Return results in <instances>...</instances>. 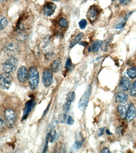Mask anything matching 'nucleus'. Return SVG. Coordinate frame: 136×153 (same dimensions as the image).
Here are the masks:
<instances>
[{"instance_id":"nucleus-8","label":"nucleus","mask_w":136,"mask_h":153,"mask_svg":"<svg viewBox=\"0 0 136 153\" xmlns=\"http://www.w3.org/2000/svg\"><path fill=\"white\" fill-rule=\"evenodd\" d=\"M100 14V12L97 7L95 6H91L87 12L86 16L90 22L93 23L97 20Z\"/></svg>"},{"instance_id":"nucleus-20","label":"nucleus","mask_w":136,"mask_h":153,"mask_svg":"<svg viewBox=\"0 0 136 153\" xmlns=\"http://www.w3.org/2000/svg\"><path fill=\"white\" fill-rule=\"evenodd\" d=\"M0 19V28L2 30L7 26L8 22L6 18L3 16L1 15Z\"/></svg>"},{"instance_id":"nucleus-39","label":"nucleus","mask_w":136,"mask_h":153,"mask_svg":"<svg viewBox=\"0 0 136 153\" xmlns=\"http://www.w3.org/2000/svg\"><path fill=\"white\" fill-rule=\"evenodd\" d=\"M7 0H1V2H5V1H7Z\"/></svg>"},{"instance_id":"nucleus-3","label":"nucleus","mask_w":136,"mask_h":153,"mask_svg":"<svg viewBox=\"0 0 136 153\" xmlns=\"http://www.w3.org/2000/svg\"><path fill=\"white\" fill-rule=\"evenodd\" d=\"M6 124L9 128L13 127L16 123V112L12 108H7L4 112Z\"/></svg>"},{"instance_id":"nucleus-27","label":"nucleus","mask_w":136,"mask_h":153,"mask_svg":"<svg viewBox=\"0 0 136 153\" xmlns=\"http://www.w3.org/2000/svg\"><path fill=\"white\" fill-rule=\"evenodd\" d=\"M58 138H59V136H58V134L55 131L53 135H51V139H50V142L53 143V142H55L58 140Z\"/></svg>"},{"instance_id":"nucleus-34","label":"nucleus","mask_w":136,"mask_h":153,"mask_svg":"<svg viewBox=\"0 0 136 153\" xmlns=\"http://www.w3.org/2000/svg\"><path fill=\"white\" fill-rule=\"evenodd\" d=\"M101 153H110V151L109 150V149H108L106 147H104L102 149L101 151Z\"/></svg>"},{"instance_id":"nucleus-10","label":"nucleus","mask_w":136,"mask_h":153,"mask_svg":"<svg viewBox=\"0 0 136 153\" xmlns=\"http://www.w3.org/2000/svg\"><path fill=\"white\" fill-rule=\"evenodd\" d=\"M56 8V5L53 2H48L44 6L43 10L44 14L47 16L53 15Z\"/></svg>"},{"instance_id":"nucleus-43","label":"nucleus","mask_w":136,"mask_h":153,"mask_svg":"<svg viewBox=\"0 0 136 153\" xmlns=\"http://www.w3.org/2000/svg\"><path fill=\"white\" fill-rule=\"evenodd\" d=\"M112 1H116V0H112Z\"/></svg>"},{"instance_id":"nucleus-24","label":"nucleus","mask_w":136,"mask_h":153,"mask_svg":"<svg viewBox=\"0 0 136 153\" xmlns=\"http://www.w3.org/2000/svg\"><path fill=\"white\" fill-rule=\"evenodd\" d=\"M130 95L131 96L134 97L136 95V80L134 82L129 92Z\"/></svg>"},{"instance_id":"nucleus-14","label":"nucleus","mask_w":136,"mask_h":153,"mask_svg":"<svg viewBox=\"0 0 136 153\" xmlns=\"http://www.w3.org/2000/svg\"><path fill=\"white\" fill-rule=\"evenodd\" d=\"M128 99V96L126 93L122 91L118 92L116 94L115 101L116 102L120 103H125Z\"/></svg>"},{"instance_id":"nucleus-1","label":"nucleus","mask_w":136,"mask_h":153,"mask_svg":"<svg viewBox=\"0 0 136 153\" xmlns=\"http://www.w3.org/2000/svg\"><path fill=\"white\" fill-rule=\"evenodd\" d=\"M28 79L31 89L34 90L39 86V74L36 67L32 66L28 71Z\"/></svg>"},{"instance_id":"nucleus-23","label":"nucleus","mask_w":136,"mask_h":153,"mask_svg":"<svg viewBox=\"0 0 136 153\" xmlns=\"http://www.w3.org/2000/svg\"><path fill=\"white\" fill-rule=\"evenodd\" d=\"M58 24L59 26L63 28H65L67 27L68 25L67 20L64 18H61L58 22Z\"/></svg>"},{"instance_id":"nucleus-22","label":"nucleus","mask_w":136,"mask_h":153,"mask_svg":"<svg viewBox=\"0 0 136 153\" xmlns=\"http://www.w3.org/2000/svg\"><path fill=\"white\" fill-rule=\"evenodd\" d=\"M75 97H76V94L74 92H70L67 95L66 102L71 103L75 100Z\"/></svg>"},{"instance_id":"nucleus-2","label":"nucleus","mask_w":136,"mask_h":153,"mask_svg":"<svg viewBox=\"0 0 136 153\" xmlns=\"http://www.w3.org/2000/svg\"><path fill=\"white\" fill-rule=\"evenodd\" d=\"M19 65V60L17 58L12 56L4 62L3 65V69L4 72L10 73L16 70Z\"/></svg>"},{"instance_id":"nucleus-41","label":"nucleus","mask_w":136,"mask_h":153,"mask_svg":"<svg viewBox=\"0 0 136 153\" xmlns=\"http://www.w3.org/2000/svg\"><path fill=\"white\" fill-rule=\"evenodd\" d=\"M135 127H136V120L135 121Z\"/></svg>"},{"instance_id":"nucleus-9","label":"nucleus","mask_w":136,"mask_h":153,"mask_svg":"<svg viewBox=\"0 0 136 153\" xmlns=\"http://www.w3.org/2000/svg\"><path fill=\"white\" fill-rule=\"evenodd\" d=\"M28 76V71L25 67L22 66L19 68L17 73V79L19 82L22 83L25 82Z\"/></svg>"},{"instance_id":"nucleus-6","label":"nucleus","mask_w":136,"mask_h":153,"mask_svg":"<svg viewBox=\"0 0 136 153\" xmlns=\"http://www.w3.org/2000/svg\"><path fill=\"white\" fill-rule=\"evenodd\" d=\"M53 75L51 69H46L44 71L42 76V82L46 87H50L53 82Z\"/></svg>"},{"instance_id":"nucleus-17","label":"nucleus","mask_w":136,"mask_h":153,"mask_svg":"<svg viewBox=\"0 0 136 153\" xmlns=\"http://www.w3.org/2000/svg\"><path fill=\"white\" fill-rule=\"evenodd\" d=\"M83 143V140H77L75 143L70 148V152L71 153H75L77 152L82 147Z\"/></svg>"},{"instance_id":"nucleus-4","label":"nucleus","mask_w":136,"mask_h":153,"mask_svg":"<svg viewBox=\"0 0 136 153\" xmlns=\"http://www.w3.org/2000/svg\"><path fill=\"white\" fill-rule=\"evenodd\" d=\"M13 77L10 73L4 72L0 75V86L3 90L10 88L13 82Z\"/></svg>"},{"instance_id":"nucleus-30","label":"nucleus","mask_w":136,"mask_h":153,"mask_svg":"<svg viewBox=\"0 0 136 153\" xmlns=\"http://www.w3.org/2000/svg\"><path fill=\"white\" fill-rule=\"evenodd\" d=\"M70 105H71V103L67 102L64 104L63 106V110L65 113H67L68 112L69 110H70Z\"/></svg>"},{"instance_id":"nucleus-12","label":"nucleus","mask_w":136,"mask_h":153,"mask_svg":"<svg viewBox=\"0 0 136 153\" xmlns=\"http://www.w3.org/2000/svg\"><path fill=\"white\" fill-rule=\"evenodd\" d=\"M131 82L129 79L126 76H123L119 83V89L121 91H126L129 88Z\"/></svg>"},{"instance_id":"nucleus-26","label":"nucleus","mask_w":136,"mask_h":153,"mask_svg":"<svg viewBox=\"0 0 136 153\" xmlns=\"http://www.w3.org/2000/svg\"><path fill=\"white\" fill-rule=\"evenodd\" d=\"M87 22L85 19H82L79 22V26L81 29H84L86 27Z\"/></svg>"},{"instance_id":"nucleus-42","label":"nucleus","mask_w":136,"mask_h":153,"mask_svg":"<svg viewBox=\"0 0 136 153\" xmlns=\"http://www.w3.org/2000/svg\"><path fill=\"white\" fill-rule=\"evenodd\" d=\"M52 1H59V0H52Z\"/></svg>"},{"instance_id":"nucleus-13","label":"nucleus","mask_w":136,"mask_h":153,"mask_svg":"<svg viewBox=\"0 0 136 153\" xmlns=\"http://www.w3.org/2000/svg\"><path fill=\"white\" fill-rule=\"evenodd\" d=\"M136 117V107L133 104L129 106L126 116V120L128 122H131Z\"/></svg>"},{"instance_id":"nucleus-15","label":"nucleus","mask_w":136,"mask_h":153,"mask_svg":"<svg viewBox=\"0 0 136 153\" xmlns=\"http://www.w3.org/2000/svg\"><path fill=\"white\" fill-rule=\"evenodd\" d=\"M62 61L59 57L54 60L51 63V70L53 72L56 73L60 70L61 67Z\"/></svg>"},{"instance_id":"nucleus-32","label":"nucleus","mask_w":136,"mask_h":153,"mask_svg":"<svg viewBox=\"0 0 136 153\" xmlns=\"http://www.w3.org/2000/svg\"><path fill=\"white\" fill-rule=\"evenodd\" d=\"M131 0H119L120 4L123 5H126L129 3Z\"/></svg>"},{"instance_id":"nucleus-11","label":"nucleus","mask_w":136,"mask_h":153,"mask_svg":"<svg viewBox=\"0 0 136 153\" xmlns=\"http://www.w3.org/2000/svg\"><path fill=\"white\" fill-rule=\"evenodd\" d=\"M19 48L18 44L14 42H9L6 45L5 49L6 53L12 56L18 52Z\"/></svg>"},{"instance_id":"nucleus-38","label":"nucleus","mask_w":136,"mask_h":153,"mask_svg":"<svg viewBox=\"0 0 136 153\" xmlns=\"http://www.w3.org/2000/svg\"><path fill=\"white\" fill-rule=\"evenodd\" d=\"M106 133H107V134L108 135L112 134L110 132L109 130H106Z\"/></svg>"},{"instance_id":"nucleus-28","label":"nucleus","mask_w":136,"mask_h":153,"mask_svg":"<svg viewBox=\"0 0 136 153\" xmlns=\"http://www.w3.org/2000/svg\"><path fill=\"white\" fill-rule=\"evenodd\" d=\"M58 124V121H54L52 122L49 125L48 130H49V131H52L54 130L55 128H56Z\"/></svg>"},{"instance_id":"nucleus-33","label":"nucleus","mask_w":136,"mask_h":153,"mask_svg":"<svg viewBox=\"0 0 136 153\" xmlns=\"http://www.w3.org/2000/svg\"><path fill=\"white\" fill-rule=\"evenodd\" d=\"M0 121H1V130H2V129H4L6 124L4 120L2 118H1Z\"/></svg>"},{"instance_id":"nucleus-35","label":"nucleus","mask_w":136,"mask_h":153,"mask_svg":"<svg viewBox=\"0 0 136 153\" xmlns=\"http://www.w3.org/2000/svg\"><path fill=\"white\" fill-rule=\"evenodd\" d=\"M104 128H101L100 129V130L99 131L98 133V136H101V135L103 134L104 131Z\"/></svg>"},{"instance_id":"nucleus-18","label":"nucleus","mask_w":136,"mask_h":153,"mask_svg":"<svg viewBox=\"0 0 136 153\" xmlns=\"http://www.w3.org/2000/svg\"><path fill=\"white\" fill-rule=\"evenodd\" d=\"M83 37V33L80 32V33H79L77 36L71 41V43H70V48H72L79 43L82 40Z\"/></svg>"},{"instance_id":"nucleus-16","label":"nucleus","mask_w":136,"mask_h":153,"mask_svg":"<svg viewBox=\"0 0 136 153\" xmlns=\"http://www.w3.org/2000/svg\"><path fill=\"white\" fill-rule=\"evenodd\" d=\"M128 105H119L117 108L118 112L123 119H125L126 118V114H127L129 107Z\"/></svg>"},{"instance_id":"nucleus-37","label":"nucleus","mask_w":136,"mask_h":153,"mask_svg":"<svg viewBox=\"0 0 136 153\" xmlns=\"http://www.w3.org/2000/svg\"><path fill=\"white\" fill-rule=\"evenodd\" d=\"M50 106V104H49V105L48 107V108H46V111H45V112H44L43 115L45 116V114H46V113H47V111H48V110Z\"/></svg>"},{"instance_id":"nucleus-5","label":"nucleus","mask_w":136,"mask_h":153,"mask_svg":"<svg viewBox=\"0 0 136 153\" xmlns=\"http://www.w3.org/2000/svg\"><path fill=\"white\" fill-rule=\"evenodd\" d=\"M90 94L91 88L89 86L79 102L78 108L80 111H83L87 107L89 102Z\"/></svg>"},{"instance_id":"nucleus-19","label":"nucleus","mask_w":136,"mask_h":153,"mask_svg":"<svg viewBox=\"0 0 136 153\" xmlns=\"http://www.w3.org/2000/svg\"><path fill=\"white\" fill-rule=\"evenodd\" d=\"M103 42L102 41L96 40L93 42L91 47V50L94 52L99 51L100 48L102 45Z\"/></svg>"},{"instance_id":"nucleus-29","label":"nucleus","mask_w":136,"mask_h":153,"mask_svg":"<svg viewBox=\"0 0 136 153\" xmlns=\"http://www.w3.org/2000/svg\"><path fill=\"white\" fill-rule=\"evenodd\" d=\"M72 67V63L71 59L68 58L67 59L66 63H65V68L68 70H70Z\"/></svg>"},{"instance_id":"nucleus-21","label":"nucleus","mask_w":136,"mask_h":153,"mask_svg":"<svg viewBox=\"0 0 136 153\" xmlns=\"http://www.w3.org/2000/svg\"><path fill=\"white\" fill-rule=\"evenodd\" d=\"M126 73L130 78L134 79L136 77V68L135 67L130 68L127 69Z\"/></svg>"},{"instance_id":"nucleus-25","label":"nucleus","mask_w":136,"mask_h":153,"mask_svg":"<svg viewBox=\"0 0 136 153\" xmlns=\"http://www.w3.org/2000/svg\"><path fill=\"white\" fill-rule=\"evenodd\" d=\"M68 117V116L65 114H60L59 117V122L61 123H67Z\"/></svg>"},{"instance_id":"nucleus-7","label":"nucleus","mask_w":136,"mask_h":153,"mask_svg":"<svg viewBox=\"0 0 136 153\" xmlns=\"http://www.w3.org/2000/svg\"><path fill=\"white\" fill-rule=\"evenodd\" d=\"M36 105V102L34 99H31L26 102L23 111L22 120L27 119L30 113L35 107Z\"/></svg>"},{"instance_id":"nucleus-40","label":"nucleus","mask_w":136,"mask_h":153,"mask_svg":"<svg viewBox=\"0 0 136 153\" xmlns=\"http://www.w3.org/2000/svg\"><path fill=\"white\" fill-rule=\"evenodd\" d=\"M19 1V0H13V1H15V2H17Z\"/></svg>"},{"instance_id":"nucleus-36","label":"nucleus","mask_w":136,"mask_h":153,"mask_svg":"<svg viewBox=\"0 0 136 153\" xmlns=\"http://www.w3.org/2000/svg\"><path fill=\"white\" fill-rule=\"evenodd\" d=\"M80 44L81 45H83V46H85L87 45V43L85 42H82L80 43Z\"/></svg>"},{"instance_id":"nucleus-31","label":"nucleus","mask_w":136,"mask_h":153,"mask_svg":"<svg viewBox=\"0 0 136 153\" xmlns=\"http://www.w3.org/2000/svg\"><path fill=\"white\" fill-rule=\"evenodd\" d=\"M66 123L68 125L70 126L72 125L74 123V120L71 116H68Z\"/></svg>"}]
</instances>
